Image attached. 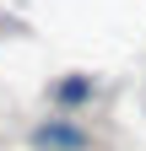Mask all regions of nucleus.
I'll return each instance as SVG.
<instances>
[{"label":"nucleus","mask_w":146,"mask_h":151,"mask_svg":"<svg viewBox=\"0 0 146 151\" xmlns=\"http://www.w3.org/2000/svg\"><path fill=\"white\" fill-rule=\"evenodd\" d=\"M38 151H87L92 146V135H87L81 124H70V119H49V124H33V135H27Z\"/></svg>","instance_id":"1"},{"label":"nucleus","mask_w":146,"mask_h":151,"mask_svg":"<svg viewBox=\"0 0 146 151\" xmlns=\"http://www.w3.org/2000/svg\"><path fill=\"white\" fill-rule=\"evenodd\" d=\"M92 81H87V76H81V81H60V92H54V97H60V103H87V97H92Z\"/></svg>","instance_id":"2"}]
</instances>
